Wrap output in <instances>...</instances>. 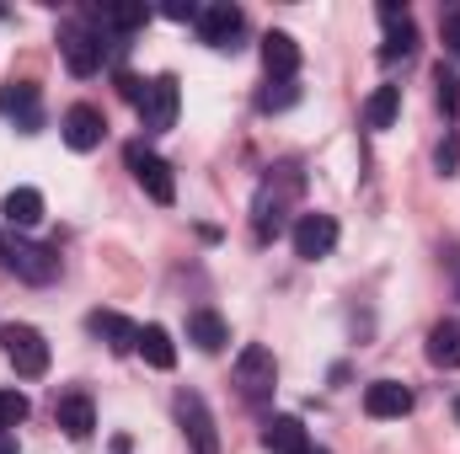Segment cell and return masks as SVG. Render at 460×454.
Here are the masks:
<instances>
[{
  "mask_svg": "<svg viewBox=\"0 0 460 454\" xmlns=\"http://www.w3.org/2000/svg\"><path fill=\"white\" fill-rule=\"evenodd\" d=\"M300 188H305L300 166H273V177L257 188V204H252L257 240H279V235H284V225H289V209H295V198H300Z\"/></svg>",
  "mask_w": 460,
  "mask_h": 454,
  "instance_id": "cell-1",
  "label": "cell"
},
{
  "mask_svg": "<svg viewBox=\"0 0 460 454\" xmlns=\"http://www.w3.org/2000/svg\"><path fill=\"white\" fill-rule=\"evenodd\" d=\"M0 267L27 278V284H54L59 278V251L54 246H32L22 235H0Z\"/></svg>",
  "mask_w": 460,
  "mask_h": 454,
  "instance_id": "cell-2",
  "label": "cell"
},
{
  "mask_svg": "<svg viewBox=\"0 0 460 454\" xmlns=\"http://www.w3.org/2000/svg\"><path fill=\"white\" fill-rule=\"evenodd\" d=\"M273 385H279L273 353H268L262 342H246V347L235 353V390H241V401H246V406H262V401L273 396Z\"/></svg>",
  "mask_w": 460,
  "mask_h": 454,
  "instance_id": "cell-3",
  "label": "cell"
},
{
  "mask_svg": "<svg viewBox=\"0 0 460 454\" xmlns=\"http://www.w3.org/2000/svg\"><path fill=\"white\" fill-rule=\"evenodd\" d=\"M0 342H5V358H11V369H16L22 380H38V374H49V342H43V332H38V327H27V321H11V327L0 332Z\"/></svg>",
  "mask_w": 460,
  "mask_h": 454,
  "instance_id": "cell-4",
  "label": "cell"
},
{
  "mask_svg": "<svg viewBox=\"0 0 460 454\" xmlns=\"http://www.w3.org/2000/svg\"><path fill=\"white\" fill-rule=\"evenodd\" d=\"M177 423H182L193 454H220V428H215L209 401H204L199 390H177Z\"/></svg>",
  "mask_w": 460,
  "mask_h": 454,
  "instance_id": "cell-5",
  "label": "cell"
},
{
  "mask_svg": "<svg viewBox=\"0 0 460 454\" xmlns=\"http://www.w3.org/2000/svg\"><path fill=\"white\" fill-rule=\"evenodd\" d=\"M123 161H128V171H134V182L155 198V204H172L177 198V182H172V166L155 155V150H145L139 139L134 144H123Z\"/></svg>",
  "mask_w": 460,
  "mask_h": 454,
  "instance_id": "cell-6",
  "label": "cell"
},
{
  "mask_svg": "<svg viewBox=\"0 0 460 454\" xmlns=\"http://www.w3.org/2000/svg\"><path fill=\"white\" fill-rule=\"evenodd\" d=\"M241 32H246V16H241L230 0H215V5H204V11H199V38H204L209 48L235 54V48H241Z\"/></svg>",
  "mask_w": 460,
  "mask_h": 454,
  "instance_id": "cell-7",
  "label": "cell"
},
{
  "mask_svg": "<svg viewBox=\"0 0 460 454\" xmlns=\"http://www.w3.org/2000/svg\"><path fill=\"white\" fill-rule=\"evenodd\" d=\"M59 54L70 65V75H81V81L102 70V38L92 27H81V22H65L59 27Z\"/></svg>",
  "mask_w": 460,
  "mask_h": 454,
  "instance_id": "cell-8",
  "label": "cell"
},
{
  "mask_svg": "<svg viewBox=\"0 0 460 454\" xmlns=\"http://www.w3.org/2000/svg\"><path fill=\"white\" fill-rule=\"evenodd\" d=\"M177 108H182L177 75H155V81H150V92H145V102H139V123H145L150 134H161V128H172V123H177Z\"/></svg>",
  "mask_w": 460,
  "mask_h": 454,
  "instance_id": "cell-9",
  "label": "cell"
},
{
  "mask_svg": "<svg viewBox=\"0 0 460 454\" xmlns=\"http://www.w3.org/2000/svg\"><path fill=\"white\" fill-rule=\"evenodd\" d=\"M0 113L11 118L22 134H38L43 128V92L32 81H11V86H0Z\"/></svg>",
  "mask_w": 460,
  "mask_h": 454,
  "instance_id": "cell-10",
  "label": "cell"
},
{
  "mask_svg": "<svg viewBox=\"0 0 460 454\" xmlns=\"http://www.w3.org/2000/svg\"><path fill=\"white\" fill-rule=\"evenodd\" d=\"M332 246H338L332 214H300V225H295V257L300 262H322V257H332Z\"/></svg>",
  "mask_w": 460,
  "mask_h": 454,
  "instance_id": "cell-11",
  "label": "cell"
},
{
  "mask_svg": "<svg viewBox=\"0 0 460 454\" xmlns=\"http://www.w3.org/2000/svg\"><path fill=\"white\" fill-rule=\"evenodd\" d=\"M380 27H385V48H380V59H407V54L418 48V22L407 16V5L385 0V5H380Z\"/></svg>",
  "mask_w": 460,
  "mask_h": 454,
  "instance_id": "cell-12",
  "label": "cell"
},
{
  "mask_svg": "<svg viewBox=\"0 0 460 454\" xmlns=\"http://www.w3.org/2000/svg\"><path fill=\"white\" fill-rule=\"evenodd\" d=\"M102 134H108V118H102V108H92V102H75L70 113H65V144L70 150H97L102 144Z\"/></svg>",
  "mask_w": 460,
  "mask_h": 454,
  "instance_id": "cell-13",
  "label": "cell"
},
{
  "mask_svg": "<svg viewBox=\"0 0 460 454\" xmlns=\"http://www.w3.org/2000/svg\"><path fill=\"white\" fill-rule=\"evenodd\" d=\"M54 423L65 428V439H92V428H97V406H92V396L86 390H70V396H59V406H54Z\"/></svg>",
  "mask_w": 460,
  "mask_h": 454,
  "instance_id": "cell-14",
  "label": "cell"
},
{
  "mask_svg": "<svg viewBox=\"0 0 460 454\" xmlns=\"http://www.w3.org/2000/svg\"><path fill=\"white\" fill-rule=\"evenodd\" d=\"M262 450L268 454H311V433H305L300 417L279 412V417H268V428H262Z\"/></svg>",
  "mask_w": 460,
  "mask_h": 454,
  "instance_id": "cell-15",
  "label": "cell"
},
{
  "mask_svg": "<svg viewBox=\"0 0 460 454\" xmlns=\"http://www.w3.org/2000/svg\"><path fill=\"white\" fill-rule=\"evenodd\" d=\"M364 412L369 417H407L412 412V390L407 385H396V380H375V385H364Z\"/></svg>",
  "mask_w": 460,
  "mask_h": 454,
  "instance_id": "cell-16",
  "label": "cell"
},
{
  "mask_svg": "<svg viewBox=\"0 0 460 454\" xmlns=\"http://www.w3.org/2000/svg\"><path fill=\"white\" fill-rule=\"evenodd\" d=\"M262 65H268V81H295L300 70V43L289 32H268L262 38Z\"/></svg>",
  "mask_w": 460,
  "mask_h": 454,
  "instance_id": "cell-17",
  "label": "cell"
},
{
  "mask_svg": "<svg viewBox=\"0 0 460 454\" xmlns=\"http://www.w3.org/2000/svg\"><path fill=\"white\" fill-rule=\"evenodd\" d=\"M86 327L108 342L113 353H134V347H139V327H134L128 316H118V310H92V316H86Z\"/></svg>",
  "mask_w": 460,
  "mask_h": 454,
  "instance_id": "cell-18",
  "label": "cell"
},
{
  "mask_svg": "<svg viewBox=\"0 0 460 454\" xmlns=\"http://www.w3.org/2000/svg\"><path fill=\"white\" fill-rule=\"evenodd\" d=\"M0 220L11 230H32L43 220V193H38V188H11L5 204H0Z\"/></svg>",
  "mask_w": 460,
  "mask_h": 454,
  "instance_id": "cell-19",
  "label": "cell"
},
{
  "mask_svg": "<svg viewBox=\"0 0 460 454\" xmlns=\"http://www.w3.org/2000/svg\"><path fill=\"white\" fill-rule=\"evenodd\" d=\"M188 342H193L199 353H220L230 342L226 316H220V310H193V316H188Z\"/></svg>",
  "mask_w": 460,
  "mask_h": 454,
  "instance_id": "cell-20",
  "label": "cell"
},
{
  "mask_svg": "<svg viewBox=\"0 0 460 454\" xmlns=\"http://www.w3.org/2000/svg\"><path fill=\"white\" fill-rule=\"evenodd\" d=\"M429 363H434V369H460V316L439 321V327L429 332Z\"/></svg>",
  "mask_w": 460,
  "mask_h": 454,
  "instance_id": "cell-21",
  "label": "cell"
},
{
  "mask_svg": "<svg viewBox=\"0 0 460 454\" xmlns=\"http://www.w3.org/2000/svg\"><path fill=\"white\" fill-rule=\"evenodd\" d=\"M134 353H145V363L161 369V374L177 363V347H172V332H166V327H139V347H134Z\"/></svg>",
  "mask_w": 460,
  "mask_h": 454,
  "instance_id": "cell-22",
  "label": "cell"
},
{
  "mask_svg": "<svg viewBox=\"0 0 460 454\" xmlns=\"http://www.w3.org/2000/svg\"><path fill=\"white\" fill-rule=\"evenodd\" d=\"M402 113V86H375V97L364 102V123L369 128H391Z\"/></svg>",
  "mask_w": 460,
  "mask_h": 454,
  "instance_id": "cell-23",
  "label": "cell"
},
{
  "mask_svg": "<svg viewBox=\"0 0 460 454\" xmlns=\"http://www.w3.org/2000/svg\"><path fill=\"white\" fill-rule=\"evenodd\" d=\"M434 102H439V113L450 118V123L460 118V75L456 70H445V65L434 70Z\"/></svg>",
  "mask_w": 460,
  "mask_h": 454,
  "instance_id": "cell-24",
  "label": "cell"
},
{
  "mask_svg": "<svg viewBox=\"0 0 460 454\" xmlns=\"http://www.w3.org/2000/svg\"><path fill=\"white\" fill-rule=\"evenodd\" d=\"M150 22V5H102V27H118V32H134Z\"/></svg>",
  "mask_w": 460,
  "mask_h": 454,
  "instance_id": "cell-25",
  "label": "cell"
},
{
  "mask_svg": "<svg viewBox=\"0 0 460 454\" xmlns=\"http://www.w3.org/2000/svg\"><path fill=\"white\" fill-rule=\"evenodd\" d=\"M295 102H300V86H295V81H268V92L257 97L262 113H284V108H295Z\"/></svg>",
  "mask_w": 460,
  "mask_h": 454,
  "instance_id": "cell-26",
  "label": "cell"
},
{
  "mask_svg": "<svg viewBox=\"0 0 460 454\" xmlns=\"http://www.w3.org/2000/svg\"><path fill=\"white\" fill-rule=\"evenodd\" d=\"M27 412H32V406H27L22 390H0V433H11L16 423H27Z\"/></svg>",
  "mask_w": 460,
  "mask_h": 454,
  "instance_id": "cell-27",
  "label": "cell"
},
{
  "mask_svg": "<svg viewBox=\"0 0 460 454\" xmlns=\"http://www.w3.org/2000/svg\"><path fill=\"white\" fill-rule=\"evenodd\" d=\"M439 32H445V48L460 59V5H450V11L439 16Z\"/></svg>",
  "mask_w": 460,
  "mask_h": 454,
  "instance_id": "cell-28",
  "label": "cell"
},
{
  "mask_svg": "<svg viewBox=\"0 0 460 454\" xmlns=\"http://www.w3.org/2000/svg\"><path fill=\"white\" fill-rule=\"evenodd\" d=\"M456 166H460V134H450V139L439 144V171H445V177H456Z\"/></svg>",
  "mask_w": 460,
  "mask_h": 454,
  "instance_id": "cell-29",
  "label": "cell"
},
{
  "mask_svg": "<svg viewBox=\"0 0 460 454\" xmlns=\"http://www.w3.org/2000/svg\"><path fill=\"white\" fill-rule=\"evenodd\" d=\"M199 11H204V5H193V0H188V5H182V0L161 5V16H166V22H199Z\"/></svg>",
  "mask_w": 460,
  "mask_h": 454,
  "instance_id": "cell-30",
  "label": "cell"
},
{
  "mask_svg": "<svg viewBox=\"0 0 460 454\" xmlns=\"http://www.w3.org/2000/svg\"><path fill=\"white\" fill-rule=\"evenodd\" d=\"M118 92H123V102H134V108H139L150 86H145V81H134V75H118Z\"/></svg>",
  "mask_w": 460,
  "mask_h": 454,
  "instance_id": "cell-31",
  "label": "cell"
},
{
  "mask_svg": "<svg viewBox=\"0 0 460 454\" xmlns=\"http://www.w3.org/2000/svg\"><path fill=\"white\" fill-rule=\"evenodd\" d=\"M445 267H450V284H456V294H460V246L445 251Z\"/></svg>",
  "mask_w": 460,
  "mask_h": 454,
  "instance_id": "cell-32",
  "label": "cell"
},
{
  "mask_svg": "<svg viewBox=\"0 0 460 454\" xmlns=\"http://www.w3.org/2000/svg\"><path fill=\"white\" fill-rule=\"evenodd\" d=\"M0 454H16V439L11 433H0Z\"/></svg>",
  "mask_w": 460,
  "mask_h": 454,
  "instance_id": "cell-33",
  "label": "cell"
},
{
  "mask_svg": "<svg viewBox=\"0 0 460 454\" xmlns=\"http://www.w3.org/2000/svg\"><path fill=\"white\" fill-rule=\"evenodd\" d=\"M456 423H460V396H456Z\"/></svg>",
  "mask_w": 460,
  "mask_h": 454,
  "instance_id": "cell-34",
  "label": "cell"
},
{
  "mask_svg": "<svg viewBox=\"0 0 460 454\" xmlns=\"http://www.w3.org/2000/svg\"><path fill=\"white\" fill-rule=\"evenodd\" d=\"M311 454H327V450H311Z\"/></svg>",
  "mask_w": 460,
  "mask_h": 454,
  "instance_id": "cell-35",
  "label": "cell"
}]
</instances>
